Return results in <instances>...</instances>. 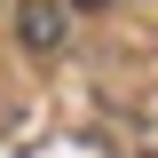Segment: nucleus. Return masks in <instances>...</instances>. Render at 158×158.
Wrapping results in <instances>:
<instances>
[{"mask_svg":"<svg viewBox=\"0 0 158 158\" xmlns=\"http://www.w3.org/2000/svg\"><path fill=\"white\" fill-rule=\"evenodd\" d=\"M16 32H24L32 56H56L63 48V0H24L16 8Z\"/></svg>","mask_w":158,"mask_h":158,"instance_id":"obj_1","label":"nucleus"},{"mask_svg":"<svg viewBox=\"0 0 158 158\" xmlns=\"http://www.w3.org/2000/svg\"><path fill=\"white\" fill-rule=\"evenodd\" d=\"M71 8H103V0H71Z\"/></svg>","mask_w":158,"mask_h":158,"instance_id":"obj_2","label":"nucleus"}]
</instances>
